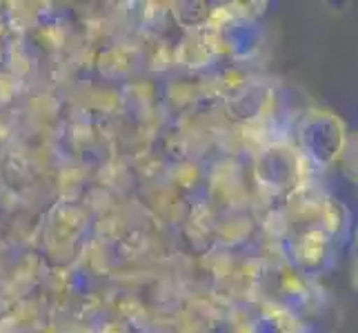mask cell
Listing matches in <instances>:
<instances>
[{"label":"cell","instance_id":"cell-4","mask_svg":"<svg viewBox=\"0 0 358 333\" xmlns=\"http://www.w3.org/2000/svg\"><path fill=\"white\" fill-rule=\"evenodd\" d=\"M245 333H301V331L285 311L267 306V309H263L252 320Z\"/></svg>","mask_w":358,"mask_h":333},{"label":"cell","instance_id":"cell-5","mask_svg":"<svg viewBox=\"0 0 358 333\" xmlns=\"http://www.w3.org/2000/svg\"><path fill=\"white\" fill-rule=\"evenodd\" d=\"M212 11L207 3L201 0H187V3H178L174 7V18L185 29H205L212 24Z\"/></svg>","mask_w":358,"mask_h":333},{"label":"cell","instance_id":"cell-1","mask_svg":"<svg viewBox=\"0 0 358 333\" xmlns=\"http://www.w3.org/2000/svg\"><path fill=\"white\" fill-rule=\"evenodd\" d=\"M348 127L331 109H310L299 122L296 151L310 169L325 171L334 167L348 149Z\"/></svg>","mask_w":358,"mask_h":333},{"label":"cell","instance_id":"cell-3","mask_svg":"<svg viewBox=\"0 0 358 333\" xmlns=\"http://www.w3.org/2000/svg\"><path fill=\"white\" fill-rule=\"evenodd\" d=\"M269 101V89L263 84H245L243 89H238L231 98V111L234 116L241 120H254L258 116H263V111L267 109Z\"/></svg>","mask_w":358,"mask_h":333},{"label":"cell","instance_id":"cell-2","mask_svg":"<svg viewBox=\"0 0 358 333\" xmlns=\"http://www.w3.org/2000/svg\"><path fill=\"white\" fill-rule=\"evenodd\" d=\"M305 163L292 145H271L256 158V178L265 189L287 193L303 182Z\"/></svg>","mask_w":358,"mask_h":333}]
</instances>
